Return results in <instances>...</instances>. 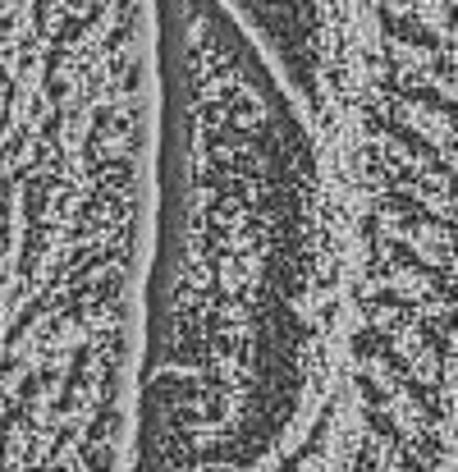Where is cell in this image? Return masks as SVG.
I'll return each mask as SVG.
<instances>
[{"instance_id":"6da1fadb","label":"cell","mask_w":458,"mask_h":472,"mask_svg":"<svg viewBox=\"0 0 458 472\" xmlns=\"http://www.w3.org/2000/svg\"><path fill=\"white\" fill-rule=\"evenodd\" d=\"M129 472H280L349 363L344 110L234 0H156Z\"/></svg>"}]
</instances>
